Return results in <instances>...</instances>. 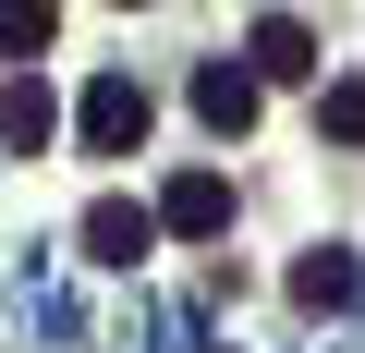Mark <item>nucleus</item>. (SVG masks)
<instances>
[{"label": "nucleus", "mask_w": 365, "mask_h": 353, "mask_svg": "<svg viewBox=\"0 0 365 353\" xmlns=\"http://www.w3.org/2000/svg\"><path fill=\"white\" fill-rule=\"evenodd\" d=\"M146 122H158V98H146L134 73H98V86H86V146H98V158H134Z\"/></svg>", "instance_id": "nucleus-1"}, {"label": "nucleus", "mask_w": 365, "mask_h": 353, "mask_svg": "<svg viewBox=\"0 0 365 353\" xmlns=\"http://www.w3.org/2000/svg\"><path fill=\"white\" fill-rule=\"evenodd\" d=\"M158 232H182V244L232 232V183H220V170H170V195H158Z\"/></svg>", "instance_id": "nucleus-2"}, {"label": "nucleus", "mask_w": 365, "mask_h": 353, "mask_svg": "<svg viewBox=\"0 0 365 353\" xmlns=\"http://www.w3.org/2000/svg\"><path fill=\"white\" fill-rule=\"evenodd\" d=\"M146 244H158V208H134V195H98V208H86V256H98V268H134Z\"/></svg>", "instance_id": "nucleus-3"}, {"label": "nucleus", "mask_w": 365, "mask_h": 353, "mask_svg": "<svg viewBox=\"0 0 365 353\" xmlns=\"http://www.w3.org/2000/svg\"><path fill=\"white\" fill-rule=\"evenodd\" d=\"M244 73H256V86H304V73H317V37H304L292 13H268V25L244 37Z\"/></svg>", "instance_id": "nucleus-4"}, {"label": "nucleus", "mask_w": 365, "mask_h": 353, "mask_svg": "<svg viewBox=\"0 0 365 353\" xmlns=\"http://www.w3.org/2000/svg\"><path fill=\"white\" fill-rule=\"evenodd\" d=\"M49 122H61V110H49V86H37V73L0 86V146H13V158H37V146H49Z\"/></svg>", "instance_id": "nucleus-5"}, {"label": "nucleus", "mask_w": 365, "mask_h": 353, "mask_svg": "<svg viewBox=\"0 0 365 353\" xmlns=\"http://www.w3.org/2000/svg\"><path fill=\"white\" fill-rule=\"evenodd\" d=\"M195 110H207L220 134H244V122H256V73H244V61H195Z\"/></svg>", "instance_id": "nucleus-6"}, {"label": "nucleus", "mask_w": 365, "mask_h": 353, "mask_svg": "<svg viewBox=\"0 0 365 353\" xmlns=\"http://www.w3.org/2000/svg\"><path fill=\"white\" fill-rule=\"evenodd\" d=\"M292 305H304V317H329V305H353V256H341V244H317V256L292 268Z\"/></svg>", "instance_id": "nucleus-7"}, {"label": "nucleus", "mask_w": 365, "mask_h": 353, "mask_svg": "<svg viewBox=\"0 0 365 353\" xmlns=\"http://www.w3.org/2000/svg\"><path fill=\"white\" fill-rule=\"evenodd\" d=\"M61 37V13H49V0H0V61H37Z\"/></svg>", "instance_id": "nucleus-8"}, {"label": "nucleus", "mask_w": 365, "mask_h": 353, "mask_svg": "<svg viewBox=\"0 0 365 353\" xmlns=\"http://www.w3.org/2000/svg\"><path fill=\"white\" fill-rule=\"evenodd\" d=\"M317 122H329L341 146H365V73H353V86H329V110H317Z\"/></svg>", "instance_id": "nucleus-9"}]
</instances>
